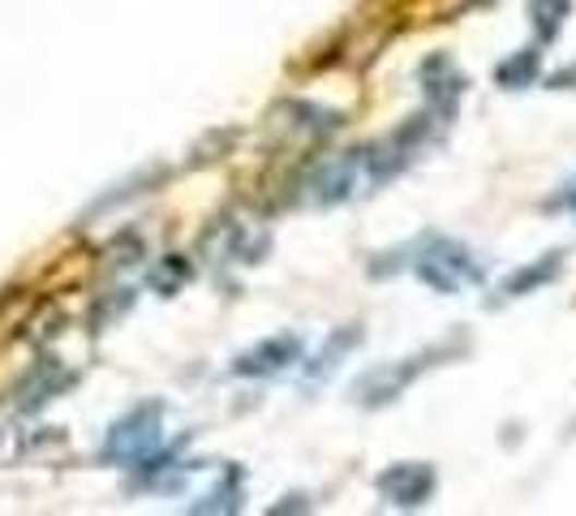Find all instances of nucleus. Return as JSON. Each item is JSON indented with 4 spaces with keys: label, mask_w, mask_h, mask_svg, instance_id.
Segmentation results:
<instances>
[{
    "label": "nucleus",
    "mask_w": 576,
    "mask_h": 516,
    "mask_svg": "<svg viewBox=\"0 0 576 516\" xmlns=\"http://www.w3.org/2000/svg\"><path fill=\"white\" fill-rule=\"evenodd\" d=\"M560 267H564V254L555 250V254H542V259H533V263H525V267H516L512 276H507L504 285H500V293L504 297H529L538 293V289H547L555 276H560Z\"/></svg>",
    "instance_id": "5"
},
{
    "label": "nucleus",
    "mask_w": 576,
    "mask_h": 516,
    "mask_svg": "<svg viewBox=\"0 0 576 516\" xmlns=\"http://www.w3.org/2000/svg\"><path fill=\"white\" fill-rule=\"evenodd\" d=\"M379 495L396 508H422L434 495V469L422 460H409V465H392L383 478H379Z\"/></svg>",
    "instance_id": "2"
},
{
    "label": "nucleus",
    "mask_w": 576,
    "mask_h": 516,
    "mask_svg": "<svg viewBox=\"0 0 576 516\" xmlns=\"http://www.w3.org/2000/svg\"><path fill=\"white\" fill-rule=\"evenodd\" d=\"M568 13H573L568 0H529V17H533V31H538L542 44H551L560 35V26H564Z\"/></svg>",
    "instance_id": "8"
},
{
    "label": "nucleus",
    "mask_w": 576,
    "mask_h": 516,
    "mask_svg": "<svg viewBox=\"0 0 576 516\" xmlns=\"http://www.w3.org/2000/svg\"><path fill=\"white\" fill-rule=\"evenodd\" d=\"M301 353V345L297 340H288V336H280V340H272V345H263V349H254L250 358H241V374H272V370H280L285 362H292Z\"/></svg>",
    "instance_id": "6"
},
{
    "label": "nucleus",
    "mask_w": 576,
    "mask_h": 516,
    "mask_svg": "<svg viewBox=\"0 0 576 516\" xmlns=\"http://www.w3.org/2000/svg\"><path fill=\"white\" fill-rule=\"evenodd\" d=\"M422 86H427V99H431L434 117H452L456 104H460L465 77H460V70H456L447 57H431V61L422 65Z\"/></svg>",
    "instance_id": "3"
},
{
    "label": "nucleus",
    "mask_w": 576,
    "mask_h": 516,
    "mask_svg": "<svg viewBox=\"0 0 576 516\" xmlns=\"http://www.w3.org/2000/svg\"><path fill=\"white\" fill-rule=\"evenodd\" d=\"M413 267H418V276L431 285L434 293H460L469 285H482V276H487L482 263L473 259V250H465L452 237H431Z\"/></svg>",
    "instance_id": "1"
},
{
    "label": "nucleus",
    "mask_w": 576,
    "mask_h": 516,
    "mask_svg": "<svg viewBox=\"0 0 576 516\" xmlns=\"http://www.w3.org/2000/svg\"><path fill=\"white\" fill-rule=\"evenodd\" d=\"M427 367V362H409V367H383V370H374V374H365L358 387V400H365V405H387V400H396L413 379H418V370Z\"/></svg>",
    "instance_id": "4"
},
{
    "label": "nucleus",
    "mask_w": 576,
    "mask_h": 516,
    "mask_svg": "<svg viewBox=\"0 0 576 516\" xmlns=\"http://www.w3.org/2000/svg\"><path fill=\"white\" fill-rule=\"evenodd\" d=\"M551 207H560V212H576V177L560 185V194L551 199Z\"/></svg>",
    "instance_id": "9"
},
{
    "label": "nucleus",
    "mask_w": 576,
    "mask_h": 516,
    "mask_svg": "<svg viewBox=\"0 0 576 516\" xmlns=\"http://www.w3.org/2000/svg\"><path fill=\"white\" fill-rule=\"evenodd\" d=\"M538 65H542V52H538V48H525V52L507 57L504 65L495 70V82H500V86H507V91L533 86V77H538Z\"/></svg>",
    "instance_id": "7"
}]
</instances>
